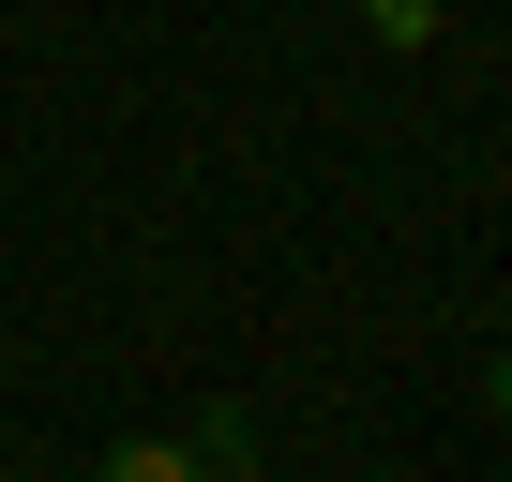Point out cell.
<instances>
[{
    "instance_id": "3957f363",
    "label": "cell",
    "mask_w": 512,
    "mask_h": 482,
    "mask_svg": "<svg viewBox=\"0 0 512 482\" xmlns=\"http://www.w3.org/2000/svg\"><path fill=\"white\" fill-rule=\"evenodd\" d=\"M482 392H497V422H512V347H497V377H482Z\"/></svg>"
},
{
    "instance_id": "6da1fadb",
    "label": "cell",
    "mask_w": 512,
    "mask_h": 482,
    "mask_svg": "<svg viewBox=\"0 0 512 482\" xmlns=\"http://www.w3.org/2000/svg\"><path fill=\"white\" fill-rule=\"evenodd\" d=\"M91 482H211V467H196V437H121Z\"/></svg>"
},
{
    "instance_id": "277c9868",
    "label": "cell",
    "mask_w": 512,
    "mask_h": 482,
    "mask_svg": "<svg viewBox=\"0 0 512 482\" xmlns=\"http://www.w3.org/2000/svg\"><path fill=\"white\" fill-rule=\"evenodd\" d=\"M226 482H256V467H226Z\"/></svg>"
},
{
    "instance_id": "7a4b0ae2",
    "label": "cell",
    "mask_w": 512,
    "mask_h": 482,
    "mask_svg": "<svg viewBox=\"0 0 512 482\" xmlns=\"http://www.w3.org/2000/svg\"><path fill=\"white\" fill-rule=\"evenodd\" d=\"M362 16H377V46H422V31H437L422 0H362Z\"/></svg>"
}]
</instances>
